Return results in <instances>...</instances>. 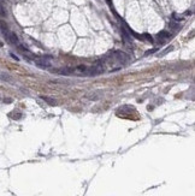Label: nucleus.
I'll use <instances>...</instances> for the list:
<instances>
[{"label": "nucleus", "mask_w": 195, "mask_h": 196, "mask_svg": "<svg viewBox=\"0 0 195 196\" xmlns=\"http://www.w3.org/2000/svg\"><path fill=\"white\" fill-rule=\"evenodd\" d=\"M111 57H112L113 59H116V60H117L118 63H122V64L125 63V61L128 60V55L125 54L124 52H120V51H116V52H113V53L111 54Z\"/></svg>", "instance_id": "nucleus-1"}, {"label": "nucleus", "mask_w": 195, "mask_h": 196, "mask_svg": "<svg viewBox=\"0 0 195 196\" xmlns=\"http://www.w3.org/2000/svg\"><path fill=\"white\" fill-rule=\"evenodd\" d=\"M54 72H57V74H59V75H65V76H68V75L75 74V69H74V67H61V69L54 70Z\"/></svg>", "instance_id": "nucleus-2"}, {"label": "nucleus", "mask_w": 195, "mask_h": 196, "mask_svg": "<svg viewBox=\"0 0 195 196\" xmlns=\"http://www.w3.org/2000/svg\"><path fill=\"white\" fill-rule=\"evenodd\" d=\"M6 39H7V41L10 43H12V45H15V46H18L19 45V41H18V37H17V35L15 34V33H8L7 36H6Z\"/></svg>", "instance_id": "nucleus-3"}, {"label": "nucleus", "mask_w": 195, "mask_h": 196, "mask_svg": "<svg viewBox=\"0 0 195 196\" xmlns=\"http://www.w3.org/2000/svg\"><path fill=\"white\" fill-rule=\"evenodd\" d=\"M36 65L39 67H44V69H48V67H51V64L46 61L45 58L42 57V59H39V60H36Z\"/></svg>", "instance_id": "nucleus-4"}, {"label": "nucleus", "mask_w": 195, "mask_h": 196, "mask_svg": "<svg viewBox=\"0 0 195 196\" xmlns=\"http://www.w3.org/2000/svg\"><path fill=\"white\" fill-rule=\"evenodd\" d=\"M157 37L160 40V42H164L165 40H167V39H170V37H171V34H170V33H167V32H161V33H159V34L157 35Z\"/></svg>", "instance_id": "nucleus-5"}, {"label": "nucleus", "mask_w": 195, "mask_h": 196, "mask_svg": "<svg viewBox=\"0 0 195 196\" xmlns=\"http://www.w3.org/2000/svg\"><path fill=\"white\" fill-rule=\"evenodd\" d=\"M0 30L3 32V34L5 35V37L7 36V34L10 32H8V28H7V24L5 23L4 20H0Z\"/></svg>", "instance_id": "nucleus-6"}, {"label": "nucleus", "mask_w": 195, "mask_h": 196, "mask_svg": "<svg viewBox=\"0 0 195 196\" xmlns=\"http://www.w3.org/2000/svg\"><path fill=\"white\" fill-rule=\"evenodd\" d=\"M41 99H42V100H45V101H47L49 105H56V104H57V101L54 100V99L48 98V96H44V95H42V96H41Z\"/></svg>", "instance_id": "nucleus-7"}, {"label": "nucleus", "mask_w": 195, "mask_h": 196, "mask_svg": "<svg viewBox=\"0 0 195 196\" xmlns=\"http://www.w3.org/2000/svg\"><path fill=\"white\" fill-rule=\"evenodd\" d=\"M0 16L1 17H5L6 16V11H5V8H4V6L0 4Z\"/></svg>", "instance_id": "nucleus-8"}, {"label": "nucleus", "mask_w": 195, "mask_h": 196, "mask_svg": "<svg viewBox=\"0 0 195 196\" xmlns=\"http://www.w3.org/2000/svg\"><path fill=\"white\" fill-rule=\"evenodd\" d=\"M178 27H179V25L177 23H173V22H172V23H170V28H172V29H177Z\"/></svg>", "instance_id": "nucleus-9"}, {"label": "nucleus", "mask_w": 195, "mask_h": 196, "mask_svg": "<svg viewBox=\"0 0 195 196\" xmlns=\"http://www.w3.org/2000/svg\"><path fill=\"white\" fill-rule=\"evenodd\" d=\"M0 78L5 79V81H11V77H8V76H5V75H1V76H0Z\"/></svg>", "instance_id": "nucleus-10"}, {"label": "nucleus", "mask_w": 195, "mask_h": 196, "mask_svg": "<svg viewBox=\"0 0 195 196\" xmlns=\"http://www.w3.org/2000/svg\"><path fill=\"white\" fill-rule=\"evenodd\" d=\"M172 48H173V47H167L166 49H165V51H164V52H163V53H161V54H160V55H164V54H165V53H167V52H170V51H171V49H172Z\"/></svg>", "instance_id": "nucleus-11"}, {"label": "nucleus", "mask_w": 195, "mask_h": 196, "mask_svg": "<svg viewBox=\"0 0 195 196\" xmlns=\"http://www.w3.org/2000/svg\"><path fill=\"white\" fill-rule=\"evenodd\" d=\"M11 57H12V58H13V59H16V60H18V58H17V57H16V55H15V54H12V53H11Z\"/></svg>", "instance_id": "nucleus-12"}]
</instances>
